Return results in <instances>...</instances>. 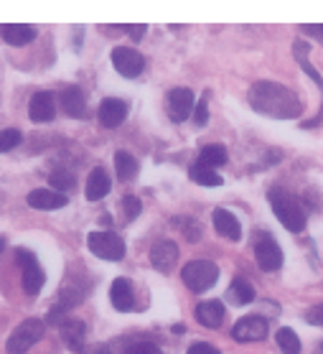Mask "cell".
Segmentation results:
<instances>
[{"mask_svg": "<svg viewBox=\"0 0 323 354\" xmlns=\"http://www.w3.org/2000/svg\"><path fill=\"white\" fill-rule=\"evenodd\" d=\"M303 31H308L313 39L323 41V24H315V26H303Z\"/></svg>", "mask_w": 323, "mask_h": 354, "instance_id": "37", "label": "cell"}, {"mask_svg": "<svg viewBox=\"0 0 323 354\" xmlns=\"http://www.w3.org/2000/svg\"><path fill=\"white\" fill-rule=\"evenodd\" d=\"M267 201H270L275 217L280 219V225L285 230H291V232H303L306 230V209L291 192H285L280 186H273L267 192Z\"/></svg>", "mask_w": 323, "mask_h": 354, "instance_id": "2", "label": "cell"}, {"mask_svg": "<svg viewBox=\"0 0 323 354\" xmlns=\"http://www.w3.org/2000/svg\"><path fill=\"white\" fill-rule=\"evenodd\" d=\"M112 66L125 77V80H135L137 74L146 69V59L140 51L130 46H117L112 48Z\"/></svg>", "mask_w": 323, "mask_h": 354, "instance_id": "9", "label": "cell"}, {"mask_svg": "<svg viewBox=\"0 0 323 354\" xmlns=\"http://www.w3.org/2000/svg\"><path fill=\"white\" fill-rule=\"evenodd\" d=\"M181 278L186 283V288H191L194 293H204L219 281V268L209 260H191L188 266H184Z\"/></svg>", "mask_w": 323, "mask_h": 354, "instance_id": "3", "label": "cell"}, {"mask_svg": "<svg viewBox=\"0 0 323 354\" xmlns=\"http://www.w3.org/2000/svg\"><path fill=\"white\" fill-rule=\"evenodd\" d=\"M196 100L194 92L188 87H176L170 89L168 97H166V110H168V118L173 122H184L194 115Z\"/></svg>", "mask_w": 323, "mask_h": 354, "instance_id": "8", "label": "cell"}, {"mask_svg": "<svg viewBox=\"0 0 323 354\" xmlns=\"http://www.w3.org/2000/svg\"><path fill=\"white\" fill-rule=\"evenodd\" d=\"M28 115H31L33 122H51L54 115H57V97L49 89H41L31 97L28 102Z\"/></svg>", "mask_w": 323, "mask_h": 354, "instance_id": "10", "label": "cell"}, {"mask_svg": "<svg viewBox=\"0 0 323 354\" xmlns=\"http://www.w3.org/2000/svg\"><path fill=\"white\" fill-rule=\"evenodd\" d=\"M115 171H117L120 181H130V178H135L137 158L133 153H128V151H117V153H115Z\"/></svg>", "mask_w": 323, "mask_h": 354, "instance_id": "25", "label": "cell"}, {"mask_svg": "<svg viewBox=\"0 0 323 354\" xmlns=\"http://www.w3.org/2000/svg\"><path fill=\"white\" fill-rule=\"evenodd\" d=\"M306 322L313 324V326H321V329H323V304H318V306H313V308H308Z\"/></svg>", "mask_w": 323, "mask_h": 354, "instance_id": "34", "label": "cell"}, {"mask_svg": "<svg viewBox=\"0 0 323 354\" xmlns=\"http://www.w3.org/2000/svg\"><path fill=\"white\" fill-rule=\"evenodd\" d=\"M87 248L97 258L110 260V263H117V260L125 258V242H122L120 234L115 232H89Z\"/></svg>", "mask_w": 323, "mask_h": 354, "instance_id": "6", "label": "cell"}, {"mask_svg": "<svg viewBox=\"0 0 323 354\" xmlns=\"http://www.w3.org/2000/svg\"><path fill=\"white\" fill-rule=\"evenodd\" d=\"M0 36L10 46H26L39 36V31L31 24H3L0 26Z\"/></svg>", "mask_w": 323, "mask_h": 354, "instance_id": "17", "label": "cell"}, {"mask_svg": "<svg viewBox=\"0 0 323 354\" xmlns=\"http://www.w3.org/2000/svg\"><path fill=\"white\" fill-rule=\"evenodd\" d=\"M140 209H143V207H140V199H137V196H125V199H122V212H125V219H128V222H133V219L140 214Z\"/></svg>", "mask_w": 323, "mask_h": 354, "instance_id": "32", "label": "cell"}, {"mask_svg": "<svg viewBox=\"0 0 323 354\" xmlns=\"http://www.w3.org/2000/svg\"><path fill=\"white\" fill-rule=\"evenodd\" d=\"M59 331H61V337H64V342H66L69 349H74L77 354L84 349V334H87L84 322L74 319V316H66L64 322L59 324Z\"/></svg>", "mask_w": 323, "mask_h": 354, "instance_id": "16", "label": "cell"}, {"mask_svg": "<svg viewBox=\"0 0 323 354\" xmlns=\"http://www.w3.org/2000/svg\"><path fill=\"white\" fill-rule=\"evenodd\" d=\"M28 207L31 209H43V212H51V209H61V207H66V194H59L54 192V189H33L31 194H28Z\"/></svg>", "mask_w": 323, "mask_h": 354, "instance_id": "14", "label": "cell"}, {"mask_svg": "<svg viewBox=\"0 0 323 354\" xmlns=\"http://www.w3.org/2000/svg\"><path fill=\"white\" fill-rule=\"evenodd\" d=\"M194 122L199 128H204L206 122H209V105H206V100H199L194 107Z\"/></svg>", "mask_w": 323, "mask_h": 354, "instance_id": "33", "label": "cell"}, {"mask_svg": "<svg viewBox=\"0 0 323 354\" xmlns=\"http://www.w3.org/2000/svg\"><path fill=\"white\" fill-rule=\"evenodd\" d=\"M125 354H163L153 342H133L125 346Z\"/></svg>", "mask_w": 323, "mask_h": 354, "instance_id": "31", "label": "cell"}, {"mask_svg": "<svg viewBox=\"0 0 323 354\" xmlns=\"http://www.w3.org/2000/svg\"><path fill=\"white\" fill-rule=\"evenodd\" d=\"M199 163L217 171L219 166H224V163H226V148H224V145H219V143L204 145L202 153H199Z\"/></svg>", "mask_w": 323, "mask_h": 354, "instance_id": "24", "label": "cell"}, {"mask_svg": "<svg viewBox=\"0 0 323 354\" xmlns=\"http://www.w3.org/2000/svg\"><path fill=\"white\" fill-rule=\"evenodd\" d=\"M146 28L148 26H128V31H130V36H133V39H143V33H146Z\"/></svg>", "mask_w": 323, "mask_h": 354, "instance_id": "38", "label": "cell"}, {"mask_svg": "<svg viewBox=\"0 0 323 354\" xmlns=\"http://www.w3.org/2000/svg\"><path fill=\"white\" fill-rule=\"evenodd\" d=\"M176 260H178L176 242L161 240V242H155L153 250H150V263H153V268L161 270V273H170V268L176 266Z\"/></svg>", "mask_w": 323, "mask_h": 354, "instance_id": "15", "label": "cell"}, {"mask_svg": "<svg viewBox=\"0 0 323 354\" xmlns=\"http://www.w3.org/2000/svg\"><path fill=\"white\" fill-rule=\"evenodd\" d=\"M188 176H191V181L202 186H222V176H219L217 171L209 169V166H202V163H194L188 169Z\"/></svg>", "mask_w": 323, "mask_h": 354, "instance_id": "26", "label": "cell"}, {"mask_svg": "<svg viewBox=\"0 0 323 354\" xmlns=\"http://www.w3.org/2000/svg\"><path fill=\"white\" fill-rule=\"evenodd\" d=\"M59 105L69 118H81L87 110V97H84L81 87H66L59 92Z\"/></svg>", "mask_w": 323, "mask_h": 354, "instance_id": "18", "label": "cell"}, {"mask_svg": "<svg viewBox=\"0 0 323 354\" xmlns=\"http://www.w3.org/2000/svg\"><path fill=\"white\" fill-rule=\"evenodd\" d=\"M110 189H112V181H110V176H107V171L105 169H92V174H89V178H87V186H84L87 199L89 201L105 199L107 194H110Z\"/></svg>", "mask_w": 323, "mask_h": 354, "instance_id": "22", "label": "cell"}, {"mask_svg": "<svg viewBox=\"0 0 323 354\" xmlns=\"http://www.w3.org/2000/svg\"><path fill=\"white\" fill-rule=\"evenodd\" d=\"M79 354H112V352H110L107 344H89V346H84Z\"/></svg>", "mask_w": 323, "mask_h": 354, "instance_id": "36", "label": "cell"}, {"mask_svg": "<svg viewBox=\"0 0 323 354\" xmlns=\"http://www.w3.org/2000/svg\"><path fill=\"white\" fill-rule=\"evenodd\" d=\"M196 322L206 329H219L224 322V304L222 301H204L196 306Z\"/></svg>", "mask_w": 323, "mask_h": 354, "instance_id": "20", "label": "cell"}, {"mask_svg": "<svg viewBox=\"0 0 323 354\" xmlns=\"http://www.w3.org/2000/svg\"><path fill=\"white\" fill-rule=\"evenodd\" d=\"M16 260H18V266H21V283H23V290L28 296H39L41 288H43V283H46V273H43V268L39 266L36 255H33L31 250L18 248Z\"/></svg>", "mask_w": 323, "mask_h": 354, "instance_id": "5", "label": "cell"}, {"mask_svg": "<svg viewBox=\"0 0 323 354\" xmlns=\"http://www.w3.org/2000/svg\"><path fill=\"white\" fill-rule=\"evenodd\" d=\"M18 143H21V130H16V128L0 130V153H8V151H13Z\"/></svg>", "mask_w": 323, "mask_h": 354, "instance_id": "29", "label": "cell"}, {"mask_svg": "<svg viewBox=\"0 0 323 354\" xmlns=\"http://www.w3.org/2000/svg\"><path fill=\"white\" fill-rule=\"evenodd\" d=\"M186 354H222V352H219L217 346L206 344V342H196V344L188 346V352H186Z\"/></svg>", "mask_w": 323, "mask_h": 354, "instance_id": "35", "label": "cell"}, {"mask_svg": "<svg viewBox=\"0 0 323 354\" xmlns=\"http://www.w3.org/2000/svg\"><path fill=\"white\" fill-rule=\"evenodd\" d=\"M49 181H51V189H54V192H59V194H66L69 189H74V176L64 169L54 171Z\"/></svg>", "mask_w": 323, "mask_h": 354, "instance_id": "28", "label": "cell"}, {"mask_svg": "<svg viewBox=\"0 0 323 354\" xmlns=\"http://www.w3.org/2000/svg\"><path fill=\"white\" fill-rule=\"evenodd\" d=\"M247 100L255 113L277 118V120H293L303 113V102L298 100V95L277 82H255Z\"/></svg>", "mask_w": 323, "mask_h": 354, "instance_id": "1", "label": "cell"}, {"mask_svg": "<svg viewBox=\"0 0 323 354\" xmlns=\"http://www.w3.org/2000/svg\"><path fill=\"white\" fill-rule=\"evenodd\" d=\"M110 301L117 311H133L135 306V296H133V286L128 278H115L110 286Z\"/></svg>", "mask_w": 323, "mask_h": 354, "instance_id": "21", "label": "cell"}, {"mask_svg": "<svg viewBox=\"0 0 323 354\" xmlns=\"http://www.w3.org/2000/svg\"><path fill=\"white\" fill-rule=\"evenodd\" d=\"M6 245H8V240H6V237H3V234H0V252H3V250H6Z\"/></svg>", "mask_w": 323, "mask_h": 354, "instance_id": "39", "label": "cell"}, {"mask_svg": "<svg viewBox=\"0 0 323 354\" xmlns=\"http://www.w3.org/2000/svg\"><path fill=\"white\" fill-rule=\"evenodd\" d=\"M255 260L265 273H273L283 266V250L267 232H260L255 240Z\"/></svg>", "mask_w": 323, "mask_h": 354, "instance_id": "7", "label": "cell"}, {"mask_svg": "<svg viewBox=\"0 0 323 354\" xmlns=\"http://www.w3.org/2000/svg\"><path fill=\"white\" fill-rule=\"evenodd\" d=\"M232 337L237 342H260L267 337V319L262 316H244L232 326Z\"/></svg>", "mask_w": 323, "mask_h": 354, "instance_id": "11", "label": "cell"}, {"mask_svg": "<svg viewBox=\"0 0 323 354\" xmlns=\"http://www.w3.org/2000/svg\"><path fill=\"white\" fill-rule=\"evenodd\" d=\"M43 329H46V326H43L41 319H26V322H21L16 329L10 331L8 344H6L8 354H26L33 344L41 342Z\"/></svg>", "mask_w": 323, "mask_h": 354, "instance_id": "4", "label": "cell"}, {"mask_svg": "<svg viewBox=\"0 0 323 354\" xmlns=\"http://www.w3.org/2000/svg\"><path fill=\"white\" fill-rule=\"evenodd\" d=\"M173 225L184 227V234H186L188 242H199V237H202V227L196 225L194 219H173Z\"/></svg>", "mask_w": 323, "mask_h": 354, "instance_id": "30", "label": "cell"}, {"mask_svg": "<svg viewBox=\"0 0 323 354\" xmlns=\"http://www.w3.org/2000/svg\"><path fill=\"white\" fill-rule=\"evenodd\" d=\"M125 118H128V102L125 100H117V97L102 100V105H99V122L105 128H117V125L125 122Z\"/></svg>", "mask_w": 323, "mask_h": 354, "instance_id": "13", "label": "cell"}, {"mask_svg": "<svg viewBox=\"0 0 323 354\" xmlns=\"http://www.w3.org/2000/svg\"><path fill=\"white\" fill-rule=\"evenodd\" d=\"M226 298H229L235 306H247V304H252V301H255V288H252L247 281L237 278V281H232L229 290H226Z\"/></svg>", "mask_w": 323, "mask_h": 354, "instance_id": "23", "label": "cell"}, {"mask_svg": "<svg viewBox=\"0 0 323 354\" xmlns=\"http://www.w3.org/2000/svg\"><path fill=\"white\" fill-rule=\"evenodd\" d=\"M214 230H217L222 237H226V240L237 242L239 237H242V225H239V219L232 214L229 209H214Z\"/></svg>", "mask_w": 323, "mask_h": 354, "instance_id": "19", "label": "cell"}, {"mask_svg": "<svg viewBox=\"0 0 323 354\" xmlns=\"http://www.w3.org/2000/svg\"><path fill=\"white\" fill-rule=\"evenodd\" d=\"M275 339H277V346H280V352L283 354H300V339L293 329H288V326L277 329Z\"/></svg>", "mask_w": 323, "mask_h": 354, "instance_id": "27", "label": "cell"}, {"mask_svg": "<svg viewBox=\"0 0 323 354\" xmlns=\"http://www.w3.org/2000/svg\"><path fill=\"white\" fill-rule=\"evenodd\" d=\"M293 48H295V51H293V54H295V59H298V64L303 66V72L308 74V77H311V80L315 82V84H318V87H321V92H323V80H321V74H318V69H315L313 64H311V62H308V44L306 41H295V44H293ZM321 120H323V105H321V113H318V118H313V120H306L303 122V128H313V125H321Z\"/></svg>", "mask_w": 323, "mask_h": 354, "instance_id": "12", "label": "cell"}]
</instances>
